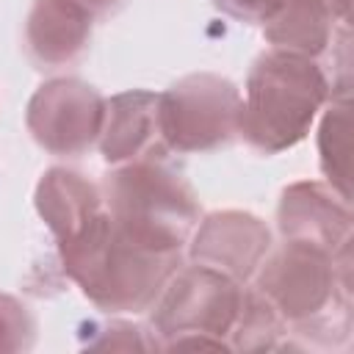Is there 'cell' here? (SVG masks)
Listing matches in <instances>:
<instances>
[{
	"label": "cell",
	"instance_id": "obj_1",
	"mask_svg": "<svg viewBox=\"0 0 354 354\" xmlns=\"http://www.w3.org/2000/svg\"><path fill=\"white\" fill-rule=\"evenodd\" d=\"M64 274L102 313H144L180 268L183 252L160 249L124 230L105 207L58 243Z\"/></svg>",
	"mask_w": 354,
	"mask_h": 354
},
{
	"label": "cell",
	"instance_id": "obj_2",
	"mask_svg": "<svg viewBox=\"0 0 354 354\" xmlns=\"http://www.w3.org/2000/svg\"><path fill=\"white\" fill-rule=\"evenodd\" d=\"M254 290L274 307L285 329L321 346H346L351 337V249L326 252L285 241L254 271Z\"/></svg>",
	"mask_w": 354,
	"mask_h": 354
},
{
	"label": "cell",
	"instance_id": "obj_3",
	"mask_svg": "<svg viewBox=\"0 0 354 354\" xmlns=\"http://www.w3.org/2000/svg\"><path fill=\"white\" fill-rule=\"evenodd\" d=\"M329 94V80L315 58L271 47L249 69L238 136L263 155L285 152L310 133Z\"/></svg>",
	"mask_w": 354,
	"mask_h": 354
},
{
	"label": "cell",
	"instance_id": "obj_4",
	"mask_svg": "<svg viewBox=\"0 0 354 354\" xmlns=\"http://www.w3.org/2000/svg\"><path fill=\"white\" fill-rule=\"evenodd\" d=\"M105 210L141 241L183 252L199 224V202L188 180L163 160L116 166L102 183Z\"/></svg>",
	"mask_w": 354,
	"mask_h": 354
},
{
	"label": "cell",
	"instance_id": "obj_5",
	"mask_svg": "<svg viewBox=\"0 0 354 354\" xmlns=\"http://www.w3.org/2000/svg\"><path fill=\"white\" fill-rule=\"evenodd\" d=\"M243 301V285L232 277L194 263L177 268L152 310L158 348H230V335Z\"/></svg>",
	"mask_w": 354,
	"mask_h": 354
},
{
	"label": "cell",
	"instance_id": "obj_6",
	"mask_svg": "<svg viewBox=\"0 0 354 354\" xmlns=\"http://www.w3.org/2000/svg\"><path fill=\"white\" fill-rule=\"evenodd\" d=\"M241 91L213 72H194L158 94V116L166 149L210 152L227 147L241 127Z\"/></svg>",
	"mask_w": 354,
	"mask_h": 354
},
{
	"label": "cell",
	"instance_id": "obj_7",
	"mask_svg": "<svg viewBox=\"0 0 354 354\" xmlns=\"http://www.w3.org/2000/svg\"><path fill=\"white\" fill-rule=\"evenodd\" d=\"M105 122V97L77 77H53L41 83L25 111L33 141L50 155L77 158L100 141Z\"/></svg>",
	"mask_w": 354,
	"mask_h": 354
},
{
	"label": "cell",
	"instance_id": "obj_8",
	"mask_svg": "<svg viewBox=\"0 0 354 354\" xmlns=\"http://www.w3.org/2000/svg\"><path fill=\"white\" fill-rule=\"evenodd\" d=\"M191 260L246 285L271 252V230L246 210H216L191 232Z\"/></svg>",
	"mask_w": 354,
	"mask_h": 354
},
{
	"label": "cell",
	"instance_id": "obj_9",
	"mask_svg": "<svg viewBox=\"0 0 354 354\" xmlns=\"http://www.w3.org/2000/svg\"><path fill=\"white\" fill-rule=\"evenodd\" d=\"M277 227L282 241H301L326 252L351 249V210L332 185L301 180L282 191L277 207Z\"/></svg>",
	"mask_w": 354,
	"mask_h": 354
},
{
	"label": "cell",
	"instance_id": "obj_10",
	"mask_svg": "<svg viewBox=\"0 0 354 354\" xmlns=\"http://www.w3.org/2000/svg\"><path fill=\"white\" fill-rule=\"evenodd\" d=\"M100 152L111 166L133 160H163L169 149L160 133L158 94L133 88L105 100Z\"/></svg>",
	"mask_w": 354,
	"mask_h": 354
},
{
	"label": "cell",
	"instance_id": "obj_11",
	"mask_svg": "<svg viewBox=\"0 0 354 354\" xmlns=\"http://www.w3.org/2000/svg\"><path fill=\"white\" fill-rule=\"evenodd\" d=\"M91 14L72 0H33L25 44L39 69L72 64L91 39Z\"/></svg>",
	"mask_w": 354,
	"mask_h": 354
},
{
	"label": "cell",
	"instance_id": "obj_12",
	"mask_svg": "<svg viewBox=\"0 0 354 354\" xmlns=\"http://www.w3.org/2000/svg\"><path fill=\"white\" fill-rule=\"evenodd\" d=\"M33 202L36 213L41 216V221L58 243L80 232L105 207L100 185H94L88 177L66 166H53L41 174Z\"/></svg>",
	"mask_w": 354,
	"mask_h": 354
},
{
	"label": "cell",
	"instance_id": "obj_13",
	"mask_svg": "<svg viewBox=\"0 0 354 354\" xmlns=\"http://www.w3.org/2000/svg\"><path fill=\"white\" fill-rule=\"evenodd\" d=\"M335 19L329 0H277L263 19V36L277 50L318 58L335 39Z\"/></svg>",
	"mask_w": 354,
	"mask_h": 354
},
{
	"label": "cell",
	"instance_id": "obj_14",
	"mask_svg": "<svg viewBox=\"0 0 354 354\" xmlns=\"http://www.w3.org/2000/svg\"><path fill=\"white\" fill-rule=\"evenodd\" d=\"M351 102L348 88L332 94V105L318 127V155L326 185L351 202Z\"/></svg>",
	"mask_w": 354,
	"mask_h": 354
},
{
	"label": "cell",
	"instance_id": "obj_15",
	"mask_svg": "<svg viewBox=\"0 0 354 354\" xmlns=\"http://www.w3.org/2000/svg\"><path fill=\"white\" fill-rule=\"evenodd\" d=\"M288 335L282 318L274 313V307L254 290H243L241 313L230 335L232 351H260V348H279V340Z\"/></svg>",
	"mask_w": 354,
	"mask_h": 354
},
{
	"label": "cell",
	"instance_id": "obj_16",
	"mask_svg": "<svg viewBox=\"0 0 354 354\" xmlns=\"http://www.w3.org/2000/svg\"><path fill=\"white\" fill-rule=\"evenodd\" d=\"M36 340V318L17 296L0 293V351H28Z\"/></svg>",
	"mask_w": 354,
	"mask_h": 354
},
{
	"label": "cell",
	"instance_id": "obj_17",
	"mask_svg": "<svg viewBox=\"0 0 354 354\" xmlns=\"http://www.w3.org/2000/svg\"><path fill=\"white\" fill-rule=\"evenodd\" d=\"M213 3L216 8H221L224 14L241 22H263L277 6V0H213Z\"/></svg>",
	"mask_w": 354,
	"mask_h": 354
},
{
	"label": "cell",
	"instance_id": "obj_18",
	"mask_svg": "<svg viewBox=\"0 0 354 354\" xmlns=\"http://www.w3.org/2000/svg\"><path fill=\"white\" fill-rule=\"evenodd\" d=\"M72 3H77L80 8H86L91 17H105V14L116 11L122 0H72Z\"/></svg>",
	"mask_w": 354,
	"mask_h": 354
},
{
	"label": "cell",
	"instance_id": "obj_19",
	"mask_svg": "<svg viewBox=\"0 0 354 354\" xmlns=\"http://www.w3.org/2000/svg\"><path fill=\"white\" fill-rule=\"evenodd\" d=\"M329 3H332V8H335L337 19H340V22H348V0H329Z\"/></svg>",
	"mask_w": 354,
	"mask_h": 354
}]
</instances>
